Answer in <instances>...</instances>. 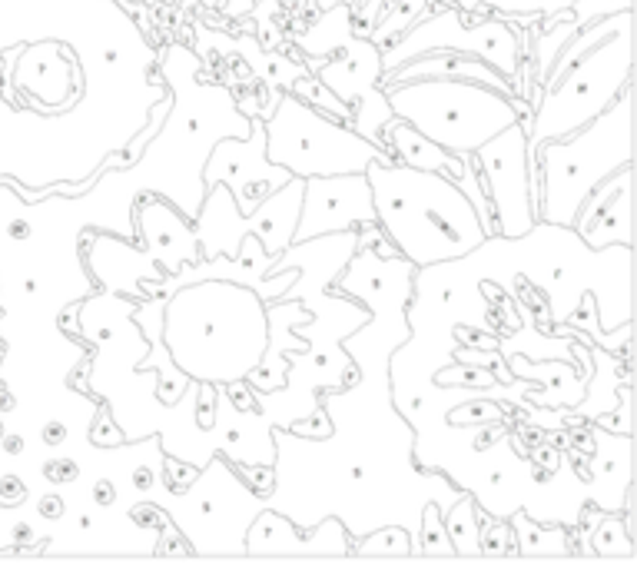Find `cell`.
<instances>
[{
    "mask_svg": "<svg viewBox=\"0 0 637 568\" xmlns=\"http://www.w3.org/2000/svg\"><path fill=\"white\" fill-rule=\"evenodd\" d=\"M355 250H359V230H339L289 243L269 263V273H283L289 266L299 270L283 299H299L312 313V323H292V333L306 339V349L289 356L286 386L276 392H256L259 416L269 426L309 419L319 409V389L349 386V379H355V363L342 353V339L369 323L372 313L355 296L329 293Z\"/></svg>",
    "mask_w": 637,
    "mask_h": 568,
    "instance_id": "obj_3",
    "label": "cell"
},
{
    "mask_svg": "<svg viewBox=\"0 0 637 568\" xmlns=\"http://www.w3.org/2000/svg\"><path fill=\"white\" fill-rule=\"evenodd\" d=\"M133 230H137L140 250L166 273L176 276L186 263L203 260L200 240H196L193 220L183 216L160 193H140L133 203Z\"/></svg>",
    "mask_w": 637,
    "mask_h": 568,
    "instance_id": "obj_17",
    "label": "cell"
},
{
    "mask_svg": "<svg viewBox=\"0 0 637 568\" xmlns=\"http://www.w3.org/2000/svg\"><path fill=\"white\" fill-rule=\"evenodd\" d=\"M196 555H246V529L266 509L226 456H213L183 492H150Z\"/></svg>",
    "mask_w": 637,
    "mask_h": 568,
    "instance_id": "obj_9",
    "label": "cell"
},
{
    "mask_svg": "<svg viewBox=\"0 0 637 568\" xmlns=\"http://www.w3.org/2000/svg\"><path fill=\"white\" fill-rule=\"evenodd\" d=\"M428 4H432V0H392V4L385 7L382 24L369 30V40L379 47H389L392 40H399L405 30L415 24V20L425 17Z\"/></svg>",
    "mask_w": 637,
    "mask_h": 568,
    "instance_id": "obj_28",
    "label": "cell"
},
{
    "mask_svg": "<svg viewBox=\"0 0 637 568\" xmlns=\"http://www.w3.org/2000/svg\"><path fill=\"white\" fill-rule=\"evenodd\" d=\"M80 240L83 270L100 286V293L127 296L133 303H140V299H146L143 286L156 283V296H160V283L166 280V273L140 250L137 240H123V236L107 230H87V226L80 230Z\"/></svg>",
    "mask_w": 637,
    "mask_h": 568,
    "instance_id": "obj_16",
    "label": "cell"
},
{
    "mask_svg": "<svg viewBox=\"0 0 637 568\" xmlns=\"http://www.w3.org/2000/svg\"><path fill=\"white\" fill-rule=\"evenodd\" d=\"M525 143L528 130L521 123H511V127L495 133L492 140L472 153V163L485 187V200L495 216V230L505 240H518L538 223V203L528 180Z\"/></svg>",
    "mask_w": 637,
    "mask_h": 568,
    "instance_id": "obj_12",
    "label": "cell"
},
{
    "mask_svg": "<svg viewBox=\"0 0 637 568\" xmlns=\"http://www.w3.org/2000/svg\"><path fill=\"white\" fill-rule=\"evenodd\" d=\"M193 34H196V44H210L213 54H239L249 64V70L266 84V94L273 97L269 100V107L259 113V117H269V110L276 107V100L283 90H292L299 77L312 74L306 57L302 60H292L286 54H276V50H263V40L253 37V34H243V37H229V34H219V30H210L206 24H193Z\"/></svg>",
    "mask_w": 637,
    "mask_h": 568,
    "instance_id": "obj_20",
    "label": "cell"
},
{
    "mask_svg": "<svg viewBox=\"0 0 637 568\" xmlns=\"http://www.w3.org/2000/svg\"><path fill=\"white\" fill-rule=\"evenodd\" d=\"M196 472H200V469H196L193 462L166 456V452H163V485H166V492H183L186 485L196 479Z\"/></svg>",
    "mask_w": 637,
    "mask_h": 568,
    "instance_id": "obj_34",
    "label": "cell"
},
{
    "mask_svg": "<svg viewBox=\"0 0 637 568\" xmlns=\"http://www.w3.org/2000/svg\"><path fill=\"white\" fill-rule=\"evenodd\" d=\"M521 34L525 30L515 27L505 17L488 14L485 20H465V14L455 4H438L432 17H422L405 30L399 40H392L389 47H382V74L392 67L405 64V60L432 54V50H458V54H472L485 64H492L501 77H508L521 84Z\"/></svg>",
    "mask_w": 637,
    "mask_h": 568,
    "instance_id": "obj_11",
    "label": "cell"
},
{
    "mask_svg": "<svg viewBox=\"0 0 637 568\" xmlns=\"http://www.w3.org/2000/svg\"><path fill=\"white\" fill-rule=\"evenodd\" d=\"M422 77H438V80H475L498 90V94L515 97V84L508 77H501L492 64L478 60L472 54H458V50H432V54H419L405 64L385 70L379 84H405V80H422Z\"/></svg>",
    "mask_w": 637,
    "mask_h": 568,
    "instance_id": "obj_21",
    "label": "cell"
},
{
    "mask_svg": "<svg viewBox=\"0 0 637 568\" xmlns=\"http://www.w3.org/2000/svg\"><path fill=\"white\" fill-rule=\"evenodd\" d=\"M419 552L422 555H455L452 542H448L442 512H438L435 502H428L422 509V522H419Z\"/></svg>",
    "mask_w": 637,
    "mask_h": 568,
    "instance_id": "obj_32",
    "label": "cell"
},
{
    "mask_svg": "<svg viewBox=\"0 0 637 568\" xmlns=\"http://www.w3.org/2000/svg\"><path fill=\"white\" fill-rule=\"evenodd\" d=\"M352 37V4H332L319 14V20L292 37V47H299L302 54L312 60H326L339 54Z\"/></svg>",
    "mask_w": 637,
    "mask_h": 568,
    "instance_id": "obj_23",
    "label": "cell"
},
{
    "mask_svg": "<svg viewBox=\"0 0 637 568\" xmlns=\"http://www.w3.org/2000/svg\"><path fill=\"white\" fill-rule=\"evenodd\" d=\"M511 532H515V555H561L571 559V529L568 525H548L531 519L525 509H515L508 515Z\"/></svg>",
    "mask_w": 637,
    "mask_h": 568,
    "instance_id": "obj_24",
    "label": "cell"
},
{
    "mask_svg": "<svg viewBox=\"0 0 637 568\" xmlns=\"http://www.w3.org/2000/svg\"><path fill=\"white\" fill-rule=\"evenodd\" d=\"M445 4H455L465 14V20L478 14V10H488V14L511 20L515 27H521V24L531 27L535 20H545L551 14L568 10L574 0H445Z\"/></svg>",
    "mask_w": 637,
    "mask_h": 568,
    "instance_id": "obj_25",
    "label": "cell"
},
{
    "mask_svg": "<svg viewBox=\"0 0 637 568\" xmlns=\"http://www.w3.org/2000/svg\"><path fill=\"white\" fill-rule=\"evenodd\" d=\"M442 522H445L448 542H452L455 555H465V559L482 555V549H478V522H482V509H478L472 492L458 495L452 502V509L442 515Z\"/></svg>",
    "mask_w": 637,
    "mask_h": 568,
    "instance_id": "obj_26",
    "label": "cell"
},
{
    "mask_svg": "<svg viewBox=\"0 0 637 568\" xmlns=\"http://www.w3.org/2000/svg\"><path fill=\"white\" fill-rule=\"evenodd\" d=\"M631 84L621 90L608 110L568 140H545L535 150L538 167V220L574 226L581 203L601 187L611 173L631 163Z\"/></svg>",
    "mask_w": 637,
    "mask_h": 568,
    "instance_id": "obj_7",
    "label": "cell"
},
{
    "mask_svg": "<svg viewBox=\"0 0 637 568\" xmlns=\"http://www.w3.org/2000/svg\"><path fill=\"white\" fill-rule=\"evenodd\" d=\"M44 475H47V482H54V489H60V485L80 482L83 469H80V462H73V459H54L44 466Z\"/></svg>",
    "mask_w": 637,
    "mask_h": 568,
    "instance_id": "obj_36",
    "label": "cell"
},
{
    "mask_svg": "<svg viewBox=\"0 0 637 568\" xmlns=\"http://www.w3.org/2000/svg\"><path fill=\"white\" fill-rule=\"evenodd\" d=\"M70 439V426L64 419H54V422H47L44 426V436H40V442H44V446H64V442Z\"/></svg>",
    "mask_w": 637,
    "mask_h": 568,
    "instance_id": "obj_39",
    "label": "cell"
},
{
    "mask_svg": "<svg viewBox=\"0 0 637 568\" xmlns=\"http://www.w3.org/2000/svg\"><path fill=\"white\" fill-rule=\"evenodd\" d=\"M352 535L336 515L302 529L283 512L263 509L246 529V555H352Z\"/></svg>",
    "mask_w": 637,
    "mask_h": 568,
    "instance_id": "obj_18",
    "label": "cell"
},
{
    "mask_svg": "<svg viewBox=\"0 0 637 568\" xmlns=\"http://www.w3.org/2000/svg\"><path fill=\"white\" fill-rule=\"evenodd\" d=\"M352 555H392V559H405L412 555V535L402 525H379L365 539L352 545Z\"/></svg>",
    "mask_w": 637,
    "mask_h": 568,
    "instance_id": "obj_29",
    "label": "cell"
},
{
    "mask_svg": "<svg viewBox=\"0 0 637 568\" xmlns=\"http://www.w3.org/2000/svg\"><path fill=\"white\" fill-rule=\"evenodd\" d=\"M382 137H385V150L392 153V160H399L405 167H415V170H435L452 183L462 180L468 167H472V157H455V153L442 150L438 143H432L415 127H409L402 117H392L385 123Z\"/></svg>",
    "mask_w": 637,
    "mask_h": 568,
    "instance_id": "obj_22",
    "label": "cell"
},
{
    "mask_svg": "<svg viewBox=\"0 0 637 568\" xmlns=\"http://www.w3.org/2000/svg\"><path fill=\"white\" fill-rule=\"evenodd\" d=\"M365 180L375 223L415 270L458 260L488 240L472 200L442 173L405 167L399 160H372Z\"/></svg>",
    "mask_w": 637,
    "mask_h": 568,
    "instance_id": "obj_5",
    "label": "cell"
},
{
    "mask_svg": "<svg viewBox=\"0 0 637 568\" xmlns=\"http://www.w3.org/2000/svg\"><path fill=\"white\" fill-rule=\"evenodd\" d=\"M375 223L372 190L365 173H336V177H309L302 187V206L292 243L312 240L339 230H362Z\"/></svg>",
    "mask_w": 637,
    "mask_h": 568,
    "instance_id": "obj_15",
    "label": "cell"
},
{
    "mask_svg": "<svg viewBox=\"0 0 637 568\" xmlns=\"http://www.w3.org/2000/svg\"><path fill=\"white\" fill-rule=\"evenodd\" d=\"M292 180V173L266 160V127L263 117H249L246 137H223L213 143L203 163L206 187H223L233 193L239 213H253L269 193Z\"/></svg>",
    "mask_w": 637,
    "mask_h": 568,
    "instance_id": "obj_14",
    "label": "cell"
},
{
    "mask_svg": "<svg viewBox=\"0 0 637 568\" xmlns=\"http://www.w3.org/2000/svg\"><path fill=\"white\" fill-rule=\"evenodd\" d=\"M637 539L628 532L621 512H604L598 525H594L591 539H588V552L591 559H637Z\"/></svg>",
    "mask_w": 637,
    "mask_h": 568,
    "instance_id": "obj_27",
    "label": "cell"
},
{
    "mask_svg": "<svg viewBox=\"0 0 637 568\" xmlns=\"http://www.w3.org/2000/svg\"><path fill=\"white\" fill-rule=\"evenodd\" d=\"M631 180L634 167H621L581 203L571 230L581 236L591 250H608V246H634L631 236Z\"/></svg>",
    "mask_w": 637,
    "mask_h": 568,
    "instance_id": "obj_19",
    "label": "cell"
},
{
    "mask_svg": "<svg viewBox=\"0 0 637 568\" xmlns=\"http://www.w3.org/2000/svg\"><path fill=\"white\" fill-rule=\"evenodd\" d=\"M631 399H634L631 379H624L621 386H618V406H614V412H608V416H598L594 422H598L601 429H608V432L634 436V426H631Z\"/></svg>",
    "mask_w": 637,
    "mask_h": 568,
    "instance_id": "obj_33",
    "label": "cell"
},
{
    "mask_svg": "<svg viewBox=\"0 0 637 568\" xmlns=\"http://www.w3.org/2000/svg\"><path fill=\"white\" fill-rule=\"evenodd\" d=\"M117 499H120V489H117V482L110 479H97V485H93V505H97V509H110V505H117Z\"/></svg>",
    "mask_w": 637,
    "mask_h": 568,
    "instance_id": "obj_37",
    "label": "cell"
},
{
    "mask_svg": "<svg viewBox=\"0 0 637 568\" xmlns=\"http://www.w3.org/2000/svg\"><path fill=\"white\" fill-rule=\"evenodd\" d=\"M634 10H618L591 24V40L565 70L551 74L538 90L528 127V180L538 203V167L535 150L545 140H568L571 133L611 107L631 84L634 67Z\"/></svg>",
    "mask_w": 637,
    "mask_h": 568,
    "instance_id": "obj_6",
    "label": "cell"
},
{
    "mask_svg": "<svg viewBox=\"0 0 637 568\" xmlns=\"http://www.w3.org/2000/svg\"><path fill=\"white\" fill-rule=\"evenodd\" d=\"M292 94L302 97L306 103H312V107H316V110L329 113V117L342 120V123H349V120H352V110H349L346 103H342L336 94H332V90H329L326 84H322V80H319L316 74L299 77L296 84H292Z\"/></svg>",
    "mask_w": 637,
    "mask_h": 568,
    "instance_id": "obj_30",
    "label": "cell"
},
{
    "mask_svg": "<svg viewBox=\"0 0 637 568\" xmlns=\"http://www.w3.org/2000/svg\"><path fill=\"white\" fill-rule=\"evenodd\" d=\"M266 160L289 170L292 177H336L365 173L372 160H392L389 150L359 137L349 123L316 110L312 103L283 90L276 107L263 117Z\"/></svg>",
    "mask_w": 637,
    "mask_h": 568,
    "instance_id": "obj_10",
    "label": "cell"
},
{
    "mask_svg": "<svg viewBox=\"0 0 637 568\" xmlns=\"http://www.w3.org/2000/svg\"><path fill=\"white\" fill-rule=\"evenodd\" d=\"M163 346L193 382H246L269 346L266 299L233 280H193L163 296Z\"/></svg>",
    "mask_w": 637,
    "mask_h": 568,
    "instance_id": "obj_4",
    "label": "cell"
},
{
    "mask_svg": "<svg viewBox=\"0 0 637 568\" xmlns=\"http://www.w3.org/2000/svg\"><path fill=\"white\" fill-rule=\"evenodd\" d=\"M233 466L253 492L266 495L269 489H273V466H249V462H233Z\"/></svg>",
    "mask_w": 637,
    "mask_h": 568,
    "instance_id": "obj_35",
    "label": "cell"
},
{
    "mask_svg": "<svg viewBox=\"0 0 637 568\" xmlns=\"http://www.w3.org/2000/svg\"><path fill=\"white\" fill-rule=\"evenodd\" d=\"M206 7H216L226 17H249L256 7V0H203Z\"/></svg>",
    "mask_w": 637,
    "mask_h": 568,
    "instance_id": "obj_38",
    "label": "cell"
},
{
    "mask_svg": "<svg viewBox=\"0 0 637 568\" xmlns=\"http://www.w3.org/2000/svg\"><path fill=\"white\" fill-rule=\"evenodd\" d=\"M332 289L355 296L372 313L369 323L342 339L355 379L349 386L319 389L329 436L312 439L273 426V489L263 502L302 529L336 515L352 542L379 525H402L412 535V559H422V509L435 502L445 515L465 489L415 462V429L392 399L389 363L412 336L405 306L415 289V266L399 253L379 256L369 243H359Z\"/></svg>",
    "mask_w": 637,
    "mask_h": 568,
    "instance_id": "obj_2",
    "label": "cell"
},
{
    "mask_svg": "<svg viewBox=\"0 0 637 568\" xmlns=\"http://www.w3.org/2000/svg\"><path fill=\"white\" fill-rule=\"evenodd\" d=\"M120 0H0V180L30 203L97 183L170 97Z\"/></svg>",
    "mask_w": 637,
    "mask_h": 568,
    "instance_id": "obj_1",
    "label": "cell"
},
{
    "mask_svg": "<svg viewBox=\"0 0 637 568\" xmlns=\"http://www.w3.org/2000/svg\"><path fill=\"white\" fill-rule=\"evenodd\" d=\"M385 100L395 117H402L455 157L472 153L501 133L511 123H521L518 97L498 94V90L475 84V80H405V84H385Z\"/></svg>",
    "mask_w": 637,
    "mask_h": 568,
    "instance_id": "obj_8",
    "label": "cell"
},
{
    "mask_svg": "<svg viewBox=\"0 0 637 568\" xmlns=\"http://www.w3.org/2000/svg\"><path fill=\"white\" fill-rule=\"evenodd\" d=\"M309 70L316 74L322 84H326L332 94H336L346 107L352 110L349 127L365 137L375 147L385 150V123H389L395 113L385 100V90L379 84L382 77V47L372 44L369 37H349V44L332 54L326 60H312L306 57Z\"/></svg>",
    "mask_w": 637,
    "mask_h": 568,
    "instance_id": "obj_13",
    "label": "cell"
},
{
    "mask_svg": "<svg viewBox=\"0 0 637 568\" xmlns=\"http://www.w3.org/2000/svg\"><path fill=\"white\" fill-rule=\"evenodd\" d=\"M478 549L488 559H511L515 555V532H511L508 519H495V515L482 512V522H478Z\"/></svg>",
    "mask_w": 637,
    "mask_h": 568,
    "instance_id": "obj_31",
    "label": "cell"
}]
</instances>
